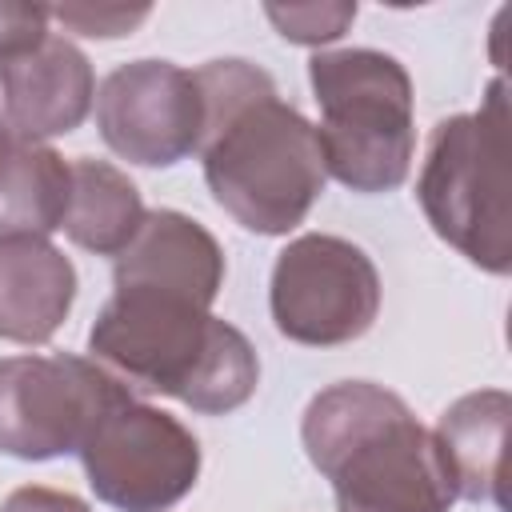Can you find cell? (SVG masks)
I'll use <instances>...</instances> for the list:
<instances>
[{
	"label": "cell",
	"instance_id": "d6986e66",
	"mask_svg": "<svg viewBox=\"0 0 512 512\" xmlns=\"http://www.w3.org/2000/svg\"><path fill=\"white\" fill-rule=\"evenodd\" d=\"M0 512H88V504L80 496H72V492H60V488L24 484V488L4 496Z\"/></svg>",
	"mask_w": 512,
	"mask_h": 512
},
{
	"label": "cell",
	"instance_id": "30bf717a",
	"mask_svg": "<svg viewBox=\"0 0 512 512\" xmlns=\"http://www.w3.org/2000/svg\"><path fill=\"white\" fill-rule=\"evenodd\" d=\"M0 100L12 132L44 144L84 124L96 104V76L68 36L48 32L36 48L0 60Z\"/></svg>",
	"mask_w": 512,
	"mask_h": 512
},
{
	"label": "cell",
	"instance_id": "ffe728a7",
	"mask_svg": "<svg viewBox=\"0 0 512 512\" xmlns=\"http://www.w3.org/2000/svg\"><path fill=\"white\" fill-rule=\"evenodd\" d=\"M16 140H20V136L12 132V124H8V116L0 112V160H4V156H8L12 148H16Z\"/></svg>",
	"mask_w": 512,
	"mask_h": 512
},
{
	"label": "cell",
	"instance_id": "5b68a950",
	"mask_svg": "<svg viewBox=\"0 0 512 512\" xmlns=\"http://www.w3.org/2000/svg\"><path fill=\"white\" fill-rule=\"evenodd\" d=\"M308 84L328 176L364 196L400 188L416 152L408 68L376 48H340L308 60Z\"/></svg>",
	"mask_w": 512,
	"mask_h": 512
},
{
	"label": "cell",
	"instance_id": "6da1fadb",
	"mask_svg": "<svg viewBox=\"0 0 512 512\" xmlns=\"http://www.w3.org/2000/svg\"><path fill=\"white\" fill-rule=\"evenodd\" d=\"M192 76L204 100L196 152L212 200L256 236H288L328 180L316 124L280 100L272 76L252 60H208Z\"/></svg>",
	"mask_w": 512,
	"mask_h": 512
},
{
	"label": "cell",
	"instance_id": "3957f363",
	"mask_svg": "<svg viewBox=\"0 0 512 512\" xmlns=\"http://www.w3.org/2000/svg\"><path fill=\"white\" fill-rule=\"evenodd\" d=\"M300 440L312 468L332 484L336 512H448L456 500L432 428L372 380L316 392Z\"/></svg>",
	"mask_w": 512,
	"mask_h": 512
},
{
	"label": "cell",
	"instance_id": "277c9868",
	"mask_svg": "<svg viewBox=\"0 0 512 512\" xmlns=\"http://www.w3.org/2000/svg\"><path fill=\"white\" fill-rule=\"evenodd\" d=\"M508 84L496 76L476 112L444 116L416 176L432 232L492 276L512 268V136Z\"/></svg>",
	"mask_w": 512,
	"mask_h": 512
},
{
	"label": "cell",
	"instance_id": "8992f818",
	"mask_svg": "<svg viewBox=\"0 0 512 512\" xmlns=\"http://www.w3.org/2000/svg\"><path fill=\"white\" fill-rule=\"evenodd\" d=\"M268 308L276 332L296 344H352L380 316V272L360 244L304 232L288 240L272 264Z\"/></svg>",
	"mask_w": 512,
	"mask_h": 512
},
{
	"label": "cell",
	"instance_id": "5bb4252c",
	"mask_svg": "<svg viewBox=\"0 0 512 512\" xmlns=\"http://www.w3.org/2000/svg\"><path fill=\"white\" fill-rule=\"evenodd\" d=\"M72 164V192L64 212V232L72 244L96 256H120L136 228L144 224V200L140 188L108 160L76 156Z\"/></svg>",
	"mask_w": 512,
	"mask_h": 512
},
{
	"label": "cell",
	"instance_id": "9a60e30c",
	"mask_svg": "<svg viewBox=\"0 0 512 512\" xmlns=\"http://www.w3.org/2000/svg\"><path fill=\"white\" fill-rule=\"evenodd\" d=\"M72 192V164L32 140L0 160V236H48L64 224Z\"/></svg>",
	"mask_w": 512,
	"mask_h": 512
},
{
	"label": "cell",
	"instance_id": "4fadbf2b",
	"mask_svg": "<svg viewBox=\"0 0 512 512\" xmlns=\"http://www.w3.org/2000/svg\"><path fill=\"white\" fill-rule=\"evenodd\" d=\"M72 300L76 268L48 236H0V340H52Z\"/></svg>",
	"mask_w": 512,
	"mask_h": 512
},
{
	"label": "cell",
	"instance_id": "9c48e42d",
	"mask_svg": "<svg viewBox=\"0 0 512 512\" xmlns=\"http://www.w3.org/2000/svg\"><path fill=\"white\" fill-rule=\"evenodd\" d=\"M96 128L120 160L140 168H172L200 148V84L172 60L148 56L120 64L96 88Z\"/></svg>",
	"mask_w": 512,
	"mask_h": 512
},
{
	"label": "cell",
	"instance_id": "7c38bea8",
	"mask_svg": "<svg viewBox=\"0 0 512 512\" xmlns=\"http://www.w3.org/2000/svg\"><path fill=\"white\" fill-rule=\"evenodd\" d=\"M508 424H512V396L504 388H480L452 400L436 428V452L452 480V492L472 504L508 508L504 476H508Z\"/></svg>",
	"mask_w": 512,
	"mask_h": 512
},
{
	"label": "cell",
	"instance_id": "ba28073f",
	"mask_svg": "<svg viewBox=\"0 0 512 512\" xmlns=\"http://www.w3.org/2000/svg\"><path fill=\"white\" fill-rule=\"evenodd\" d=\"M128 396V384L84 356H4L0 452L16 460H56L80 452L92 424Z\"/></svg>",
	"mask_w": 512,
	"mask_h": 512
},
{
	"label": "cell",
	"instance_id": "ac0fdd59",
	"mask_svg": "<svg viewBox=\"0 0 512 512\" xmlns=\"http://www.w3.org/2000/svg\"><path fill=\"white\" fill-rule=\"evenodd\" d=\"M48 36V4L0 0V60L36 48Z\"/></svg>",
	"mask_w": 512,
	"mask_h": 512
},
{
	"label": "cell",
	"instance_id": "e0dca14e",
	"mask_svg": "<svg viewBox=\"0 0 512 512\" xmlns=\"http://www.w3.org/2000/svg\"><path fill=\"white\" fill-rule=\"evenodd\" d=\"M148 16H152L148 4H136V8H124V4H52L48 8V20L64 24L76 36H92V40L132 36Z\"/></svg>",
	"mask_w": 512,
	"mask_h": 512
},
{
	"label": "cell",
	"instance_id": "2e32d148",
	"mask_svg": "<svg viewBox=\"0 0 512 512\" xmlns=\"http://www.w3.org/2000/svg\"><path fill=\"white\" fill-rule=\"evenodd\" d=\"M264 16L272 20V28L304 48H320L340 40L352 20H356V4L348 0H324V4H268Z\"/></svg>",
	"mask_w": 512,
	"mask_h": 512
},
{
	"label": "cell",
	"instance_id": "52a82bcc",
	"mask_svg": "<svg viewBox=\"0 0 512 512\" xmlns=\"http://www.w3.org/2000/svg\"><path fill=\"white\" fill-rule=\"evenodd\" d=\"M84 476L116 512H168L200 476V440L136 396L112 404L80 444Z\"/></svg>",
	"mask_w": 512,
	"mask_h": 512
},
{
	"label": "cell",
	"instance_id": "7a4b0ae2",
	"mask_svg": "<svg viewBox=\"0 0 512 512\" xmlns=\"http://www.w3.org/2000/svg\"><path fill=\"white\" fill-rule=\"evenodd\" d=\"M88 352L120 384L176 396L200 416L244 408L260 384L252 340L208 304L144 284H116L100 308Z\"/></svg>",
	"mask_w": 512,
	"mask_h": 512
},
{
	"label": "cell",
	"instance_id": "8fae6325",
	"mask_svg": "<svg viewBox=\"0 0 512 512\" xmlns=\"http://www.w3.org/2000/svg\"><path fill=\"white\" fill-rule=\"evenodd\" d=\"M116 284L168 288L212 308L224 288V248L200 220L176 208H156L144 212V224L116 256L112 288Z\"/></svg>",
	"mask_w": 512,
	"mask_h": 512
}]
</instances>
